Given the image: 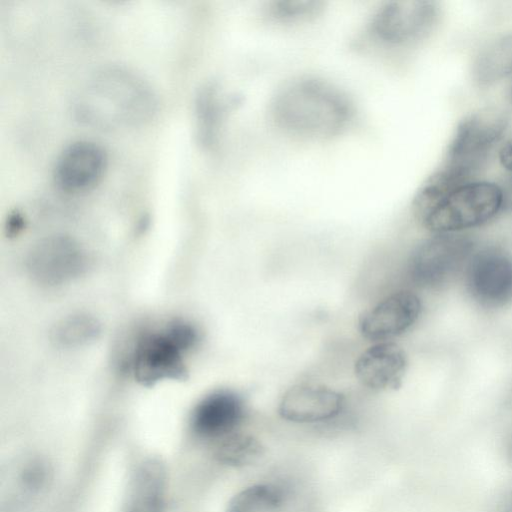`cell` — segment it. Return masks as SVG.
I'll list each match as a JSON object with an SVG mask.
<instances>
[{
    "instance_id": "obj_12",
    "label": "cell",
    "mask_w": 512,
    "mask_h": 512,
    "mask_svg": "<svg viewBox=\"0 0 512 512\" xmlns=\"http://www.w3.org/2000/svg\"><path fill=\"white\" fill-rule=\"evenodd\" d=\"M344 405V396L332 388L299 384L283 394L278 412L283 419L293 423H320L337 417Z\"/></svg>"
},
{
    "instance_id": "obj_3",
    "label": "cell",
    "mask_w": 512,
    "mask_h": 512,
    "mask_svg": "<svg viewBox=\"0 0 512 512\" xmlns=\"http://www.w3.org/2000/svg\"><path fill=\"white\" fill-rule=\"evenodd\" d=\"M197 329L188 322L175 320L144 332L135 342L130 358L133 377L143 386L165 380H184L188 369L186 354L196 346Z\"/></svg>"
},
{
    "instance_id": "obj_19",
    "label": "cell",
    "mask_w": 512,
    "mask_h": 512,
    "mask_svg": "<svg viewBox=\"0 0 512 512\" xmlns=\"http://www.w3.org/2000/svg\"><path fill=\"white\" fill-rule=\"evenodd\" d=\"M101 332L97 319L86 313H75L58 321L52 331V341L60 347H78L96 340Z\"/></svg>"
},
{
    "instance_id": "obj_11",
    "label": "cell",
    "mask_w": 512,
    "mask_h": 512,
    "mask_svg": "<svg viewBox=\"0 0 512 512\" xmlns=\"http://www.w3.org/2000/svg\"><path fill=\"white\" fill-rule=\"evenodd\" d=\"M106 166V152L98 143L78 140L59 153L52 177L57 188L64 192H85L100 181Z\"/></svg>"
},
{
    "instance_id": "obj_20",
    "label": "cell",
    "mask_w": 512,
    "mask_h": 512,
    "mask_svg": "<svg viewBox=\"0 0 512 512\" xmlns=\"http://www.w3.org/2000/svg\"><path fill=\"white\" fill-rule=\"evenodd\" d=\"M218 88L206 84L199 89L196 96L195 110L197 133L203 144L212 142L221 115V99Z\"/></svg>"
},
{
    "instance_id": "obj_23",
    "label": "cell",
    "mask_w": 512,
    "mask_h": 512,
    "mask_svg": "<svg viewBox=\"0 0 512 512\" xmlns=\"http://www.w3.org/2000/svg\"><path fill=\"white\" fill-rule=\"evenodd\" d=\"M24 227V219L18 212L12 213L6 224V231L9 236L18 235Z\"/></svg>"
},
{
    "instance_id": "obj_6",
    "label": "cell",
    "mask_w": 512,
    "mask_h": 512,
    "mask_svg": "<svg viewBox=\"0 0 512 512\" xmlns=\"http://www.w3.org/2000/svg\"><path fill=\"white\" fill-rule=\"evenodd\" d=\"M474 248V240L463 233L434 234L412 252L409 277L419 287L441 288L465 270Z\"/></svg>"
},
{
    "instance_id": "obj_26",
    "label": "cell",
    "mask_w": 512,
    "mask_h": 512,
    "mask_svg": "<svg viewBox=\"0 0 512 512\" xmlns=\"http://www.w3.org/2000/svg\"><path fill=\"white\" fill-rule=\"evenodd\" d=\"M504 447L505 454L509 461L512 463V431L507 435Z\"/></svg>"
},
{
    "instance_id": "obj_22",
    "label": "cell",
    "mask_w": 512,
    "mask_h": 512,
    "mask_svg": "<svg viewBox=\"0 0 512 512\" xmlns=\"http://www.w3.org/2000/svg\"><path fill=\"white\" fill-rule=\"evenodd\" d=\"M498 160L507 174H512V135L505 138L498 148Z\"/></svg>"
},
{
    "instance_id": "obj_24",
    "label": "cell",
    "mask_w": 512,
    "mask_h": 512,
    "mask_svg": "<svg viewBox=\"0 0 512 512\" xmlns=\"http://www.w3.org/2000/svg\"><path fill=\"white\" fill-rule=\"evenodd\" d=\"M503 192V210L512 212V174H507V177L500 185Z\"/></svg>"
},
{
    "instance_id": "obj_14",
    "label": "cell",
    "mask_w": 512,
    "mask_h": 512,
    "mask_svg": "<svg viewBox=\"0 0 512 512\" xmlns=\"http://www.w3.org/2000/svg\"><path fill=\"white\" fill-rule=\"evenodd\" d=\"M406 369V354L392 341L373 343L361 353L354 366L358 381L375 391L399 388Z\"/></svg>"
},
{
    "instance_id": "obj_7",
    "label": "cell",
    "mask_w": 512,
    "mask_h": 512,
    "mask_svg": "<svg viewBox=\"0 0 512 512\" xmlns=\"http://www.w3.org/2000/svg\"><path fill=\"white\" fill-rule=\"evenodd\" d=\"M87 255L72 237L55 234L42 238L30 250L26 267L40 285L60 286L80 277L87 269Z\"/></svg>"
},
{
    "instance_id": "obj_10",
    "label": "cell",
    "mask_w": 512,
    "mask_h": 512,
    "mask_svg": "<svg viewBox=\"0 0 512 512\" xmlns=\"http://www.w3.org/2000/svg\"><path fill=\"white\" fill-rule=\"evenodd\" d=\"M421 311L420 298L412 291L400 290L364 311L359 316L358 328L373 343L391 341L409 330Z\"/></svg>"
},
{
    "instance_id": "obj_2",
    "label": "cell",
    "mask_w": 512,
    "mask_h": 512,
    "mask_svg": "<svg viewBox=\"0 0 512 512\" xmlns=\"http://www.w3.org/2000/svg\"><path fill=\"white\" fill-rule=\"evenodd\" d=\"M276 124L307 137L339 133L352 115L351 105L341 91L315 79L293 81L280 89L271 104Z\"/></svg>"
},
{
    "instance_id": "obj_21",
    "label": "cell",
    "mask_w": 512,
    "mask_h": 512,
    "mask_svg": "<svg viewBox=\"0 0 512 512\" xmlns=\"http://www.w3.org/2000/svg\"><path fill=\"white\" fill-rule=\"evenodd\" d=\"M316 1H279L272 6V13L283 20L306 18L320 9Z\"/></svg>"
},
{
    "instance_id": "obj_13",
    "label": "cell",
    "mask_w": 512,
    "mask_h": 512,
    "mask_svg": "<svg viewBox=\"0 0 512 512\" xmlns=\"http://www.w3.org/2000/svg\"><path fill=\"white\" fill-rule=\"evenodd\" d=\"M245 413L241 396L231 390H217L206 395L195 406L191 425L199 436L218 441L238 431Z\"/></svg>"
},
{
    "instance_id": "obj_27",
    "label": "cell",
    "mask_w": 512,
    "mask_h": 512,
    "mask_svg": "<svg viewBox=\"0 0 512 512\" xmlns=\"http://www.w3.org/2000/svg\"><path fill=\"white\" fill-rule=\"evenodd\" d=\"M508 98H509V101L512 103V79H511V82H510V85L508 88Z\"/></svg>"
},
{
    "instance_id": "obj_25",
    "label": "cell",
    "mask_w": 512,
    "mask_h": 512,
    "mask_svg": "<svg viewBox=\"0 0 512 512\" xmlns=\"http://www.w3.org/2000/svg\"><path fill=\"white\" fill-rule=\"evenodd\" d=\"M496 512H512V484H510L500 496Z\"/></svg>"
},
{
    "instance_id": "obj_8",
    "label": "cell",
    "mask_w": 512,
    "mask_h": 512,
    "mask_svg": "<svg viewBox=\"0 0 512 512\" xmlns=\"http://www.w3.org/2000/svg\"><path fill=\"white\" fill-rule=\"evenodd\" d=\"M440 15L441 8L435 1H392L378 10L373 29L386 42L411 44L427 38L437 27Z\"/></svg>"
},
{
    "instance_id": "obj_1",
    "label": "cell",
    "mask_w": 512,
    "mask_h": 512,
    "mask_svg": "<svg viewBox=\"0 0 512 512\" xmlns=\"http://www.w3.org/2000/svg\"><path fill=\"white\" fill-rule=\"evenodd\" d=\"M157 104L156 93L144 76L130 67L111 64L84 81L73 110L86 125L114 130L146 122L153 117Z\"/></svg>"
},
{
    "instance_id": "obj_9",
    "label": "cell",
    "mask_w": 512,
    "mask_h": 512,
    "mask_svg": "<svg viewBox=\"0 0 512 512\" xmlns=\"http://www.w3.org/2000/svg\"><path fill=\"white\" fill-rule=\"evenodd\" d=\"M469 294L485 308H503L512 302V255L499 248L474 252L465 270Z\"/></svg>"
},
{
    "instance_id": "obj_4",
    "label": "cell",
    "mask_w": 512,
    "mask_h": 512,
    "mask_svg": "<svg viewBox=\"0 0 512 512\" xmlns=\"http://www.w3.org/2000/svg\"><path fill=\"white\" fill-rule=\"evenodd\" d=\"M507 125L505 114L496 109H481L466 115L450 138L440 168L465 182L477 180L491 153L501 144Z\"/></svg>"
},
{
    "instance_id": "obj_16",
    "label": "cell",
    "mask_w": 512,
    "mask_h": 512,
    "mask_svg": "<svg viewBox=\"0 0 512 512\" xmlns=\"http://www.w3.org/2000/svg\"><path fill=\"white\" fill-rule=\"evenodd\" d=\"M471 73L480 87H490L504 79H512V33L485 44L474 57Z\"/></svg>"
},
{
    "instance_id": "obj_17",
    "label": "cell",
    "mask_w": 512,
    "mask_h": 512,
    "mask_svg": "<svg viewBox=\"0 0 512 512\" xmlns=\"http://www.w3.org/2000/svg\"><path fill=\"white\" fill-rule=\"evenodd\" d=\"M286 499L285 489L277 484H254L236 493L228 502L226 512H277Z\"/></svg>"
},
{
    "instance_id": "obj_5",
    "label": "cell",
    "mask_w": 512,
    "mask_h": 512,
    "mask_svg": "<svg viewBox=\"0 0 512 512\" xmlns=\"http://www.w3.org/2000/svg\"><path fill=\"white\" fill-rule=\"evenodd\" d=\"M503 205L500 185L477 179L455 188L419 222L434 234L462 233L489 222Z\"/></svg>"
},
{
    "instance_id": "obj_15",
    "label": "cell",
    "mask_w": 512,
    "mask_h": 512,
    "mask_svg": "<svg viewBox=\"0 0 512 512\" xmlns=\"http://www.w3.org/2000/svg\"><path fill=\"white\" fill-rule=\"evenodd\" d=\"M166 491L165 465L155 458L146 459L130 477L122 512H164Z\"/></svg>"
},
{
    "instance_id": "obj_18",
    "label": "cell",
    "mask_w": 512,
    "mask_h": 512,
    "mask_svg": "<svg viewBox=\"0 0 512 512\" xmlns=\"http://www.w3.org/2000/svg\"><path fill=\"white\" fill-rule=\"evenodd\" d=\"M265 453L263 444L253 435L233 432L216 441L214 455L225 465L245 467L260 460Z\"/></svg>"
}]
</instances>
